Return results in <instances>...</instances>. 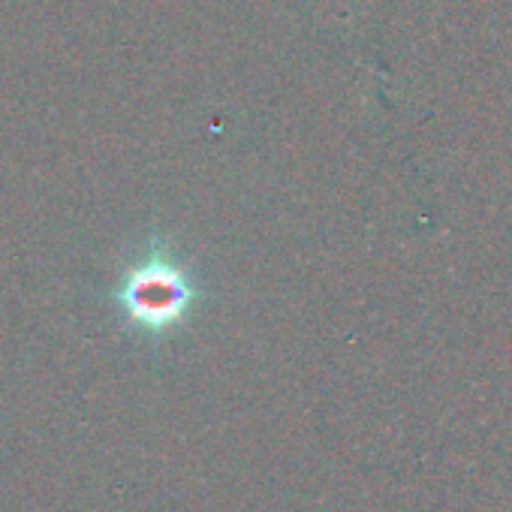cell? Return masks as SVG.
<instances>
[{
  "label": "cell",
  "mask_w": 512,
  "mask_h": 512,
  "mask_svg": "<svg viewBox=\"0 0 512 512\" xmlns=\"http://www.w3.org/2000/svg\"><path fill=\"white\" fill-rule=\"evenodd\" d=\"M196 296L199 290L190 272L163 241H154L142 260L124 272L115 293L127 320L151 335L175 329L193 308Z\"/></svg>",
  "instance_id": "cell-1"
}]
</instances>
